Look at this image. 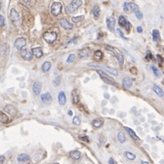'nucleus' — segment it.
Masks as SVG:
<instances>
[{"label":"nucleus","mask_w":164,"mask_h":164,"mask_svg":"<svg viewBox=\"0 0 164 164\" xmlns=\"http://www.w3.org/2000/svg\"><path fill=\"white\" fill-rule=\"evenodd\" d=\"M1 7H2V5H1V2H0V10H1Z\"/></svg>","instance_id":"nucleus-55"},{"label":"nucleus","mask_w":164,"mask_h":164,"mask_svg":"<svg viewBox=\"0 0 164 164\" xmlns=\"http://www.w3.org/2000/svg\"><path fill=\"white\" fill-rule=\"evenodd\" d=\"M60 80H61V78H60V77H57L56 79H54L53 84H54L55 86H58L60 84Z\"/></svg>","instance_id":"nucleus-41"},{"label":"nucleus","mask_w":164,"mask_h":164,"mask_svg":"<svg viewBox=\"0 0 164 164\" xmlns=\"http://www.w3.org/2000/svg\"><path fill=\"white\" fill-rule=\"evenodd\" d=\"M157 58H159V61H160V64L161 65V63H162V60H163V58H162V57L161 56V55H157Z\"/></svg>","instance_id":"nucleus-48"},{"label":"nucleus","mask_w":164,"mask_h":164,"mask_svg":"<svg viewBox=\"0 0 164 164\" xmlns=\"http://www.w3.org/2000/svg\"><path fill=\"white\" fill-rule=\"evenodd\" d=\"M72 96V101H73L74 104H79V93H78L77 89H73L71 93Z\"/></svg>","instance_id":"nucleus-17"},{"label":"nucleus","mask_w":164,"mask_h":164,"mask_svg":"<svg viewBox=\"0 0 164 164\" xmlns=\"http://www.w3.org/2000/svg\"><path fill=\"white\" fill-rule=\"evenodd\" d=\"M108 163H110V164H117V162H116V161H114L112 158H110V159L108 160Z\"/></svg>","instance_id":"nucleus-49"},{"label":"nucleus","mask_w":164,"mask_h":164,"mask_svg":"<svg viewBox=\"0 0 164 164\" xmlns=\"http://www.w3.org/2000/svg\"><path fill=\"white\" fill-rule=\"evenodd\" d=\"M69 156L71 157V159L75 160V161H79L81 158V153L78 150H72L69 152Z\"/></svg>","instance_id":"nucleus-18"},{"label":"nucleus","mask_w":164,"mask_h":164,"mask_svg":"<svg viewBox=\"0 0 164 164\" xmlns=\"http://www.w3.org/2000/svg\"><path fill=\"white\" fill-rule=\"evenodd\" d=\"M105 48H106L108 51H110V53H112V54H113V53H114V51H115V49H114V47H110V46H108V45H107L106 47H105Z\"/></svg>","instance_id":"nucleus-43"},{"label":"nucleus","mask_w":164,"mask_h":164,"mask_svg":"<svg viewBox=\"0 0 164 164\" xmlns=\"http://www.w3.org/2000/svg\"><path fill=\"white\" fill-rule=\"evenodd\" d=\"M130 71H131V72H134V73H136V72H137V69H136V68H130Z\"/></svg>","instance_id":"nucleus-52"},{"label":"nucleus","mask_w":164,"mask_h":164,"mask_svg":"<svg viewBox=\"0 0 164 164\" xmlns=\"http://www.w3.org/2000/svg\"><path fill=\"white\" fill-rule=\"evenodd\" d=\"M106 23H107V26H108V28L110 31H114V30H115V24H116L115 18H113V17H108L106 20Z\"/></svg>","instance_id":"nucleus-7"},{"label":"nucleus","mask_w":164,"mask_h":164,"mask_svg":"<svg viewBox=\"0 0 164 164\" xmlns=\"http://www.w3.org/2000/svg\"><path fill=\"white\" fill-rule=\"evenodd\" d=\"M72 42H76V37H73V39H71V40H69L68 42V44H70V43H72Z\"/></svg>","instance_id":"nucleus-51"},{"label":"nucleus","mask_w":164,"mask_h":164,"mask_svg":"<svg viewBox=\"0 0 164 164\" xmlns=\"http://www.w3.org/2000/svg\"><path fill=\"white\" fill-rule=\"evenodd\" d=\"M52 164H58V163H52Z\"/></svg>","instance_id":"nucleus-56"},{"label":"nucleus","mask_w":164,"mask_h":164,"mask_svg":"<svg viewBox=\"0 0 164 164\" xmlns=\"http://www.w3.org/2000/svg\"><path fill=\"white\" fill-rule=\"evenodd\" d=\"M117 30H118V33H119V35L121 36V37H122L123 39H127V37H126L125 36H124L122 30H121V28H119V29H117Z\"/></svg>","instance_id":"nucleus-44"},{"label":"nucleus","mask_w":164,"mask_h":164,"mask_svg":"<svg viewBox=\"0 0 164 164\" xmlns=\"http://www.w3.org/2000/svg\"><path fill=\"white\" fill-rule=\"evenodd\" d=\"M4 161H5V157H4V156H2V155H0V164L3 163Z\"/></svg>","instance_id":"nucleus-50"},{"label":"nucleus","mask_w":164,"mask_h":164,"mask_svg":"<svg viewBox=\"0 0 164 164\" xmlns=\"http://www.w3.org/2000/svg\"><path fill=\"white\" fill-rule=\"evenodd\" d=\"M72 122H73L74 125H80L81 123V121H80V118L79 117V116H75V117L73 118V119H72Z\"/></svg>","instance_id":"nucleus-35"},{"label":"nucleus","mask_w":164,"mask_h":164,"mask_svg":"<svg viewBox=\"0 0 164 164\" xmlns=\"http://www.w3.org/2000/svg\"><path fill=\"white\" fill-rule=\"evenodd\" d=\"M76 56L74 54H70L69 56L68 57V59H67V63H72L75 60Z\"/></svg>","instance_id":"nucleus-38"},{"label":"nucleus","mask_w":164,"mask_h":164,"mask_svg":"<svg viewBox=\"0 0 164 164\" xmlns=\"http://www.w3.org/2000/svg\"><path fill=\"white\" fill-rule=\"evenodd\" d=\"M94 58H96V59H99V60L102 59V58H103V53L100 50H96L94 52Z\"/></svg>","instance_id":"nucleus-32"},{"label":"nucleus","mask_w":164,"mask_h":164,"mask_svg":"<svg viewBox=\"0 0 164 164\" xmlns=\"http://www.w3.org/2000/svg\"><path fill=\"white\" fill-rule=\"evenodd\" d=\"M9 18H10L11 21H12L15 25H18V23H19V14L17 12V10L15 8L10 9V12H9Z\"/></svg>","instance_id":"nucleus-5"},{"label":"nucleus","mask_w":164,"mask_h":164,"mask_svg":"<svg viewBox=\"0 0 164 164\" xmlns=\"http://www.w3.org/2000/svg\"><path fill=\"white\" fill-rule=\"evenodd\" d=\"M124 129H126V130L128 131V133H129V135H130V137L133 139V140H140V138H139L138 136L136 135V133L134 132V131L132 130V129H130V128H128V127H124Z\"/></svg>","instance_id":"nucleus-22"},{"label":"nucleus","mask_w":164,"mask_h":164,"mask_svg":"<svg viewBox=\"0 0 164 164\" xmlns=\"http://www.w3.org/2000/svg\"><path fill=\"white\" fill-rule=\"evenodd\" d=\"M92 125H93V127H94V128L99 129V128H100L103 125V119H93Z\"/></svg>","instance_id":"nucleus-25"},{"label":"nucleus","mask_w":164,"mask_h":164,"mask_svg":"<svg viewBox=\"0 0 164 164\" xmlns=\"http://www.w3.org/2000/svg\"><path fill=\"white\" fill-rule=\"evenodd\" d=\"M20 55L23 58V59L25 60H31L33 58V55L31 54V52H29L28 50H22L20 52Z\"/></svg>","instance_id":"nucleus-13"},{"label":"nucleus","mask_w":164,"mask_h":164,"mask_svg":"<svg viewBox=\"0 0 164 164\" xmlns=\"http://www.w3.org/2000/svg\"><path fill=\"white\" fill-rule=\"evenodd\" d=\"M79 139H80L81 140H83V141H86V142H89V138L88 136H82V137H79Z\"/></svg>","instance_id":"nucleus-46"},{"label":"nucleus","mask_w":164,"mask_h":164,"mask_svg":"<svg viewBox=\"0 0 164 164\" xmlns=\"http://www.w3.org/2000/svg\"><path fill=\"white\" fill-rule=\"evenodd\" d=\"M122 86L125 89H129L132 86V79L129 77H125L122 79Z\"/></svg>","instance_id":"nucleus-14"},{"label":"nucleus","mask_w":164,"mask_h":164,"mask_svg":"<svg viewBox=\"0 0 164 164\" xmlns=\"http://www.w3.org/2000/svg\"><path fill=\"white\" fill-rule=\"evenodd\" d=\"M152 37H153V40L155 42H160L161 41V35H160V32L158 29H153L152 30Z\"/></svg>","instance_id":"nucleus-21"},{"label":"nucleus","mask_w":164,"mask_h":164,"mask_svg":"<svg viewBox=\"0 0 164 164\" xmlns=\"http://www.w3.org/2000/svg\"><path fill=\"white\" fill-rule=\"evenodd\" d=\"M136 30H137V32H138V33H142V31H143V28H142V26H137Z\"/></svg>","instance_id":"nucleus-47"},{"label":"nucleus","mask_w":164,"mask_h":164,"mask_svg":"<svg viewBox=\"0 0 164 164\" xmlns=\"http://www.w3.org/2000/svg\"><path fill=\"white\" fill-rule=\"evenodd\" d=\"M113 55H114V57H115V58H117V60H118V62H119V64L121 65V66H122L123 63H124V58H123L122 54H121V53L117 52V51L115 50V51H114V53H113Z\"/></svg>","instance_id":"nucleus-19"},{"label":"nucleus","mask_w":164,"mask_h":164,"mask_svg":"<svg viewBox=\"0 0 164 164\" xmlns=\"http://www.w3.org/2000/svg\"><path fill=\"white\" fill-rule=\"evenodd\" d=\"M97 72H98V74L100 76V78H101L102 80L104 81L105 83H108V84H110V85H114V86H117L118 85V84L115 82V80H114L113 79H111V78H110V76H108V74L106 73V72L103 71V70L98 69V70H97Z\"/></svg>","instance_id":"nucleus-1"},{"label":"nucleus","mask_w":164,"mask_h":164,"mask_svg":"<svg viewBox=\"0 0 164 164\" xmlns=\"http://www.w3.org/2000/svg\"><path fill=\"white\" fill-rule=\"evenodd\" d=\"M44 39L46 40V42H47L48 44H52L53 42H55V40L57 39V33L56 32H46L43 35Z\"/></svg>","instance_id":"nucleus-4"},{"label":"nucleus","mask_w":164,"mask_h":164,"mask_svg":"<svg viewBox=\"0 0 164 164\" xmlns=\"http://www.w3.org/2000/svg\"><path fill=\"white\" fill-rule=\"evenodd\" d=\"M118 140H119V141L121 142V143H123V142L126 141V137L123 132L118 133Z\"/></svg>","instance_id":"nucleus-34"},{"label":"nucleus","mask_w":164,"mask_h":164,"mask_svg":"<svg viewBox=\"0 0 164 164\" xmlns=\"http://www.w3.org/2000/svg\"><path fill=\"white\" fill-rule=\"evenodd\" d=\"M145 58H146L147 61H150V60L151 59V58H152V55H151V52H150V51H147Z\"/></svg>","instance_id":"nucleus-40"},{"label":"nucleus","mask_w":164,"mask_h":164,"mask_svg":"<svg viewBox=\"0 0 164 164\" xmlns=\"http://www.w3.org/2000/svg\"><path fill=\"white\" fill-rule=\"evenodd\" d=\"M50 68H51V63L49 61L44 62V64L42 65V67H41V69L43 72H47Z\"/></svg>","instance_id":"nucleus-28"},{"label":"nucleus","mask_w":164,"mask_h":164,"mask_svg":"<svg viewBox=\"0 0 164 164\" xmlns=\"http://www.w3.org/2000/svg\"><path fill=\"white\" fill-rule=\"evenodd\" d=\"M68 113V115H72V111H71V110H69Z\"/></svg>","instance_id":"nucleus-54"},{"label":"nucleus","mask_w":164,"mask_h":164,"mask_svg":"<svg viewBox=\"0 0 164 164\" xmlns=\"http://www.w3.org/2000/svg\"><path fill=\"white\" fill-rule=\"evenodd\" d=\"M83 4V2L81 0H74L71 3H69V5H68L67 7V13L68 14H71V13L75 12L78 8Z\"/></svg>","instance_id":"nucleus-2"},{"label":"nucleus","mask_w":164,"mask_h":164,"mask_svg":"<svg viewBox=\"0 0 164 164\" xmlns=\"http://www.w3.org/2000/svg\"><path fill=\"white\" fill-rule=\"evenodd\" d=\"M0 121L4 124H7L10 121V119H9V118L6 115V113H4L3 111H0Z\"/></svg>","instance_id":"nucleus-24"},{"label":"nucleus","mask_w":164,"mask_h":164,"mask_svg":"<svg viewBox=\"0 0 164 164\" xmlns=\"http://www.w3.org/2000/svg\"><path fill=\"white\" fill-rule=\"evenodd\" d=\"M150 68H151L152 71L154 72V75H155L156 77H160V72H159V70H158V68H156L154 65H151V66H150Z\"/></svg>","instance_id":"nucleus-37"},{"label":"nucleus","mask_w":164,"mask_h":164,"mask_svg":"<svg viewBox=\"0 0 164 164\" xmlns=\"http://www.w3.org/2000/svg\"><path fill=\"white\" fill-rule=\"evenodd\" d=\"M92 14L94 15V17L96 18H99V16H100V8L98 5L94 6V7L92 8Z\"/></svg>","instance_id":"nucleus-30"},{"label":"nucleus","mask_w":164,"mask_h":164,"mask_svg":"<svg viewBox=\"0 0 164 164\" xmlns=\"http://www.w3.org/2000/svg\"><path fill=\"white\" fill-rule=\"evenodd\" d=\"M9 51V47L7 43H3L0 45V55L2 56H5L8 53Z\"/></svg>","instance_id":"nucleus-15"},{"label":"nucleus","mask_w":164,"mask_h":164,"mask_svg":"<svg viewBox=\"0 0 164 164\" xmlns=\"http://www.w3.org/2000/svg\"><path fill=\"white\" fill-rule=\"evenodd\" d=\"M135 16H136V18H138V19H142V18H143V14H142V12H140V10L135 12Z\"/></svg>","instance_id":"nucleus-39"},{"label":"nucleus","mask_w":164,"mask_h":164,"mask_svg":"<svg viewBox=\"0 0 164 164\" xmlns=\"http://www.w3.org/2000/svg\"><path fill=\"white\" fill-rule=\"evenodd\" d=\"M30 157L28 155V154L26 153H22V154H19V155L18 156V161H20V162H24V161H29Z\"/></svg>","instance_id":"nucleus-23"},{"label":"nucleus","mask_w":164,"mask_h":164,"mask_svg":"<svg viewBox=\"0 0 164 164\" xmlns=\"http://www.w3.org/2000/svg\"><path fill=\"white\" fill-rule=\"evenodd\" d=\"M103 68H104L106 71H108V72H110V74H113L114 76H118L119 75V72L117 71V70L115 69V68H110V67H105V66H101Z\"/></svg>","instance_id":"nucleus-29"},{"label":"nucleus","mask_w":164,"mask_h":164,"mask_svg":"<svg viewBox=\"0 0 164 164\" xmlns=\"http://www.w3.org/2000/svg\"><path fill=\"white\" fill-rule=\"evenodd\" d=\"M139 6L135 3H132V2H129V11H133V12H137L139 11Z\"/></svg>","instance_id":"nucleus-27"},{"label":"nucleus","mask_w":164,"mask_h":164,"mask_svg":"<svg viewBox=\"0 0 164 164\" xmlns=\"http://www.w3.org/2000/svg\"><path fill=\"white\" fill-rule=\"evenodd\" d=\"M83 18H84V16H78V17H73L71 19H72V22L78 23V22H80L81 20H83Z\"/></svg>","instance_id":"nucleus-36"},{"label":"nucleus","mask_w":164,"mask_h":164,"mask_svg":"<svg viewBox=\"0 0 164 164\" xmlns=\"http://www.w3.org/2000/svg\"><path fill=\"white\" fill-rule=\"evenodd\" d=\"M62 4L60 2H55L51 7V13L54 16H59L62 12Z\"/></svg>","instance_id":"nucleus-3"},{"label":"nucleus","mask_w":164,"mask_h":164,"mask_svg":"<svg viewBox=\"0 0 164 164\" xmlns=\"http://www.w3.org/2000/svg\"><path fill=\"white\" fill-rule=\"evenodd\" d=\"M141 164H149V162H147V161H141Z\"/></svg>","instance_id":"nucleus-53"},{"label":"nucleus","mask_w":164,"mask_h":164,"mask_svg":"<svg viewBox=\"0 0 164 164\" xmlns=\"http://www.w3.org/2000/svg\"><path fill=\"white\" fill-rule=\"evenodd\" d=\"M153 91L158 95V96L161 97V98H162V97L164 96V92H163L162 89H161V87H160V86L154 85L153 86Z\"/></svg>","instance_id":"nucleus-20"},{"label":"nucleus","mask_w":164,"mask_h":164,"mask_svg":"<svg viewBox=\"0 0 164 164\" xmlns=\"http://www.w3.org/2000/svg\"><path fill=\"white\" fill-rule=\"evenodd\" d=\"M128 22H129V21H127V19H126V18H124L123 16H121L119 18V26L125 28L126 25L128 24Z\"/></svg>","instance_id":"nucleus-31"},{"label":"nucleus","mask_w":164,"mask_h":164,"mask_svg":"<svg viewBox=\"0 0 164 164\" xmlns=\"http://www.w3.org/2000/svg\"><path fill=\"white\" fill-rule=\"evenodd\" d=\"M58 102L61 106H64L67 102V97H66V93L64 91H60L59 94H58Z\"/></svg>","instance_id":"nucleus-16"},{"label":"nucleus","mask_w":164,"mask_h":164,"mask_svg":"<svg viewBox=\"0 0 164 164\" xmlns=\"http://www.w3.org/2000/svg\"><path fill=\"white\" fill-rule=\"evenodd\" d=\"M4 110L11 116H15L18 113V110H17V108H15L13 105H7V106L4 108Z\"/></svg>","instance_id":"nucleus-9"},{"label":"nucleus","mask_w":164,"mask_h":164,"mask_svg":"<svg viewBox=\"0 0 164 164\" xmlns=\"http://www.w3.org/2000/svg\"><path fill=\"white\" fill-rule=\"evenodd\" d=\"M41 88H42V84L41 82L39 81H36L33 85V92L35 93V95L39 96L40 95V91H41Z\"/></svg>","instance_id":"nucleus-10"},{"label":"nucleus","mask_w":164,"mask_h":164,"mask_svg":"<svg viewBox=\"0 0 164 164\" xmlns=\"http://www.w3.org/2000/svg\"><path fill=\"white\" fill-rule=\"evenodd\" d=\"M59 25L62 26V28L66 30H70L73 28V25L72 23H69V21H68V19L66 18H62V19L59 20Z\"/></svg>","instance_id":"nucleus-8"},{"label":"nucleus","mask_w":164,"mask_h":164,"mask_svg":"<svg viewBox=\"0 0 164 164\" xmlns=\"http://www.w3.org/2000/svg\"><path fill=\"white\" fill-rule=\"evenodd\" d=\"M4 26H5V18L0 14V26L3 28Z\"/></svg>","instance_id":"nucleus-42"},{"label":"nucleus","mask_w":164,"mask_h":164,"mask_svg":"<svg viewBox=\"0 0 164 164\" xmlns=\"http://www.w3.org/2000/svg\"><path fill=\"white\" fill-rule=\"evenodd\" d=\"M123 8L125 12H129V3L128 2H125L123 5Z\"/></svg>","instance_id":"nucleus-45"},{"label":"nucleus","mask_w":164,"mask_h":164,"mask_svg":"<svg viewBox=\"0 0 164 164\" xmlns=\"http://www.w3.org/2000/svg\"><path fill=\"white\" fill-rule=\"evenodd\" d=\"M40 100L43 103H48L51 101L52 98H51V94L49 92H46L43 93L42 95H40Z\"/></svg>","instance_id":"nucleus-12"},{"label":"nucleus","mask_w":164,"mask_h":164,"mask_svg":"<svg viewBox=\"0 0 164 164\" xmlns=\"http://www.w3.org/2000/svg\"><path fill=\"white\" fill-rule=\"evenodd\" d=\"M89 55V49L88 48H84V49H81V50H79V58H87L88 56Z\"/></svg>","instance_id":"nucleus-26"},{"label":"nucleus","mask_w":164,"mask_h":164,"mask_svg":"<svg viewBox=\"0 0 164 164\" xmlns=\"http://www.w3.org/2000/svg\"><path fill=\"white\" fill-rule=\"evenodd\" d=\"M26 40L24 37H18V39H16L15 44H14L15 47H16L17 49H18V50H22V49L26 47Z\"/></svg>","instance_id":"nucleus-6"},{"label":"nucleus","mask_w":164,"mask_h":164,"mask_svg":"<svg viewBox=\"0 0 164 164\" xmlns=\"http://www.w3.org/2000/svg\"><path fill=\"white\" fill-rule=\"evenodd\" d=\"M31 51H32L31 54L34 55V56H35L36 58H41V57L43 56V54H44L43 50H42L40 47H32Z\"/></svg>","instance_id":"nucleus-11"},{"label":"nucleus","mask_w":164,"mask_h":164,"mask_svg":"<svg viewBox=\"0 0 164 164\" xmlns=\"http://www.w3.org/2000/svg\"><path fill=\"white\" fill-rule=\"evenodd\" d=\"M124 154H125V156H126V157H127L129 160H130V161H134V160L136 159V155H135V154H133L132 152L126 151Z\"/></svg>","instance_id":"nucleus-33"}]
</instances>
